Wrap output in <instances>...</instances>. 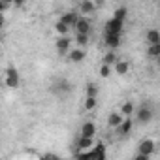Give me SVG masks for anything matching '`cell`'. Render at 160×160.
<instances>
[{"label": "cell", "mask_w": 160, "mask_h": 160, "mask_svg": "<svg viewBox=\"0 0 160 160\" xmlns=\"http://www.w3.org/2000/svg\"><path fill=\"white\" fill-rule=\"evenodd\" d=\"M6 85L8 87H19V73H17V70L15 68H10L8 70V73H6Z\"/></svg>", "instance_id": "cell-1"}, {"label": "cell", "mask_w": 160, "mask_h": 160, "mask_svg": "<svg viewBox=\"0 0 160 160\" xmlns=\"http://www.w3.org/2000/svg\"><path fill=\"white\" fill-rule=\"evenodd\" d=\"M121 28H122V21H119V19H111L109 23H108V27H106V32H115V34H121Z\"/></svg>", "instance_id": "cell-2"}, {"label": "cell", "mask_w": 160, "mask_h": 160, "mask_svg": "<svg viewBox=\"0 0 160 160\" xmlns=\"http://www.w3.org/2000/svg\"><path fill=\"white\" fill-rule=\"evenodd\" d=\"M73 27L77 28V32H79V34H89V30H91V25H89V21H87V19H77Z\"/></svg>", "instance_id": "cell-3"}, {"label": "cell", "mask_w": 160, "mask_h": 160, "mask_svg": "<svg viewBox=\"0 0 160 160\" xmlns=\"http://www.w3.org/2000/svg\"><path fill=\"white\" fill-rule=\"evenodd\" d=\"M106 43L109 47H117L121 43V34H115V32H106Z\"/></svg>", "instance_id": "cell-4"}, {"label": "cell", "mask_w": 160, "mask_h": 160, "mask_svg": "<svg viewBox=\"0 0 160 160\" xmlns=\"http://www.w3.org/2000/svg\"><path fill=\"white\" fill-rule=\"evenodd\" d=\"M57 49H58V53H60V55L68 53V51H70V40H68L66 36L58 38V40H57Z\"/></svg>", "instance_id": "cell-5"}, {"label": "cell", "mask_w": 160, "mask_h": 160, "mask_svg": "<svg viewBox=\"0 0 160 160\" xmlns=\"http://www.w3.org/2000/svg\"><path fill=\"white\" fill-rule=\"evenodd\" d=\"M152 151H154V141H152V139H145V141L139 145V152L145 154V156H149Z\"/></svg>", "instance_id": "cell-6"}, {"label": "cell", "mask_w": 160, "mask_h": 160, "mask_svg": "<svg viewBox=\"0 0 160 160\" xmlns=\"http://www.w3.org/2000/svg\"><path fill=\"white\" fill-rule=\"evenodd\" d=\"M94 132H96V126L92 122H85L83 128H81V136H85V138H92Z\"/></svg>", "instance_id": "cell-7"}, {"label": "cell", "mask_w": 160, "mask_h": 160, "mask_svg": "<svg viewBox=\"0 0 160 160\" xmlns=\"http://www.w3.org/2000/svg\"><path fill=\"white\" fill-rule=\"evenodd\" d=\"M138 119H139L141 122H149V121L152 119L151 109H149V108H141V109H139V113H138Z\"/></svg>", "instance_id": "cell-8"}, {"label": "cell", "mask_w": 160, "mask_h": 160, "mask_svg": "<svg viewBox=\"0 0 160 160\" xmlns=\"http://www.w3.org/2000/svg\"><path fill=\"white\" fill-rule=\"evenodd\" d=\"M83 58H85V51H83V49H73V51H70V60L81 62Z\"/></svg>", "instance_id": "cell-9"}, {"label": "cell", "mask_w": 160, "mask_h": 160, "mask_svg": "<svg viewBox=\"0 0 160 160\" xmlns=\"http://www.w3.org/2000/svg\"><path fill=\"white\" fill-rule=\"evenodd\" d=\"M128 70H130V64H128L126 60H119V62H115V72H117V73L122 75V73H126Z\"/></svg>", "instance_id": "cell-10"}, {"label": "cell", "mask_w": 160, "mask_h": 160, "mask_svg": "<svg viewBox=\"0 0 160 160\" xmlns=\"http://www.w3.org/2000/svg\"><path fill=\"white\" fill-rule=\"evenodd\" d=\"M60 21H62L64 25H68V27H73V25H75V21H77V15H75V13H66Z\"/></svg>", "instance_id": "cell-11"}, {"label": "cell", "mask_w": 160, "mask_h": 160, "mask_svg": "<svg viewBox=\"0 0 160 160\" xmlns=\"http://www.w3.org/2000/svg\"><path fill=\"white\" fill-rule=\"evenodd\" d=\"M147 40H149V43H151V45H154V43H160V34H158V30H149V34H147Z\"/></svg>", "instance_id": "cell-12"}, {"label": "cell", "mask_w": 160, "mask_h": 160, "mask_svg": "<svg viewBox=\"0 0 160 160\" xmlns=\"http://www.w3.org/2000/svg\"><path fill=\"white\" fill-rule=\"evenodd\" d=\"M117 128H121V134H128V132L132 130V121H130V119H126V121H121V124H119Z\"/></svg>", "instance_id": "cell-13"}, {"label": "cell", "mask_w": 160, "mask_h": 160, "mask_svg": "<svg viewBox=\"0 0 160 160\" xmlns=\"http://www.w3.org/2000/svg\"><path fill=\"white\" fill-rule=\"evenodd\" d=\"M77 145H79V149H89V147L92 145V138H85V136H81V139L77 141Z\"/></svg>", "instance_id": "cell-14"}, {"label": "cell", "mask_w": 160, "mask_h": 160, "mask_svg": "<svg viewBox=\"0 0 160 160\" xmlns=\"http://www.w3.org/2000/svg\"><path fill=\"white\" fill-rule=\"evenodd\" d=\"M81 12H83V13H92V12H94V4L91 2V0H83V4H81Z\"/></svg>", "instance_id": "cell-15"}, {"label": "cell", "mask_w": 160, "mask_h": 160, "mask_svg": "<svg viewBox=\"0 0 160 160\" xmlns=\"http://www.w3.org/2000/svg\"><path fill=\"white\" fill-rule=\"evenodd\" d=\"M121 121H122V117L117 115V113H113V115H109V121H108V122H109V126H115V128H117V126L121 124Z\"/></svg>", "instance_id": "cell-16"}, {"label": "cell", "mask_w": 160, "mask_h": 160, "mask_svg": "<svg viewBox=\"0 0 160 160\" xmlns=\"http://www.w3.org/2000/svg\"><path fill=\"white\" fill-rule=\"evenodd\" d=\"M55 30H57L58 34H62V36H64V34H66V32L70 30V27H68V25H64L62 21H58V23L55 25Z\"/></svg>", "instance_id": "cell-17"}, {"label": "cell", "mask_w": 160, "mask_h": 160, "mask_svg": "<svg viewBox=\"0 0 160 160\" xmlns=\"http://www.w3.org/2000/svg\"><path fill=\"white\" fill-rule=\"evenodd\" d=\"M94 106H96V96H87V100H85V109L91 111Z\"/></svg>", "instance_id": "cell-18"}, {"label": "cell", "mask_w": 160, "mask_h": 160, "mask_svg": "<svg viewBox=\"0 0 160 160\" xmlns=\"http://www.w3.org/2000/svg\"><path fill=\"white\" fill-rule=\"evenodd\" d=\"M149 55H151V58H156V57L160 55V43H154V45H151V49H149Z\"/></svg>", "instance_id": "cell-19"}, {"label": "cell", "mask_w": 160, "mask_h": 160, "mask_svg": "<svg viewBox=\"0 0 160 160\" xmlns=\"http://www.w3.org/2000/svg\"><path fill=\"white\" fill-rule=\"evenodd\" d=\"M109 73H111V64H106V62H104L102 68H100V75H102V77H108Z\"/></svg>", "instance_id": "cell-20"}, {"label": "cell", "mask_w": 160, "mask_h": 160, "mask_svg": "<svg viewBox=\"0 0 160 160\" xmlns=\"http://www.w3.org/2000/svg\"><path fill=\"white\" fill-rule=\"evenodd\" d=\"M132 113H134V106H132V102H126V104L122 106V115H128V117H130Z\"/></svg>", "instance_id": "cell-21"}, {"label": "cell", "mask_w": 160, "mask_h": 160, "mask_svg": "<svg viewBox=\"0 0 160 160\" xmlns=\"http://www.w3.org/2000/svg\"><path fill=\"white\" fill-rule=\"evenodd\" d=\"M75 42H77L79 45H87V42H89V36H87V34H79V32H77V38H75Z\"/></svg>", "instance_id": "cell-22"}, {"label": "cell", "mask_w": 160, "mask_h": 160, "mask_svg": "<svg viewBox=\"0 0 160 160\" xmlns=\"http://www.w3.org/2000/svg\"><path fill=\"white\" fill-rule=\"evenodd\" d=\"M96 92H98V87L94 83H89L87 85V96H96Z\"/></svg>", "instance_id": "cell-23"}, {"label": "cell", "mask_w": 160, "mask_h": 160, "mask_svg": "<svg viewBox=\"0 0 160 160\" xmlns=\"http://www.w3.org/2000/svg\"><path fill=\"white\" fill-rule=\"evenodd\" d=\"M124 17H126V10H124V8H119V10H117V13H115V19L124 21Z\"/></svg>", "instance_id": "cell-24"}, {"label": "cell", "mask_w": 160, "mask_h": 160, "mask_svg": "<svg viewBox=\"0 0 160 160\" xmlns=\"http://www.w3.org/2000/svg\"><path fill=\"white\" fill-rule=\"evenodd\" d=\"M10 6H12V4H8L6 0H0V13H2V12H6Z\"/></svg>", "instance_id": "cell-25"}, {"label": "cell", "mask_w": 160, "mask_h": 160, "mask_svg": "<svg viewBox=\"0 0 160 160\" xmlns=\"http://www.w3.org/2000/svg\"><path fill=\"white\" fill-rule=\"evenodd\" d=\"M115 62V55L113 53H108V57H106V64H113Z\"/></svg>", "instance_id": "cell-26"}, {"label": "cell", "mask_w": 160, "mask_h": 160, "mask_svg": "<svg viewBox=\"0 0 160 160\" xmlns=\"http://www.w3.org/2000/svg\"><path fill=\"white\" fill-rule=\"evenodd\" d=\"M12 4H15V6H23V0H13Z\"/></svg>", "instance_id": "cell-27"}, {"label": "cell", "mask_w": 160, "mask_h": 160, "mask_svg": "<svg viewBox=\"0 0 160 160\" xmlns=\"http://www.w3.org/2000/svg\"><path fill=\"white\" fill-rule=\"evenodd\" d=\"M2 25H4V17L0 15V28H2Z\"/></svg>", "instance_id": "cell-28"}, {"label": "cell", "mask_w": 160, "mask_h": 160, "mask_svg": "<svg viewBox=\"0 0 160 160\" xmlns=\"http://www.w3.org/2000/svg\"><path fill=\"white\" fill-rule=\"evenodd\" d=\"M6 2H8V4H12V2H13V0H6Z\"/></svg>", "instance_id": "cell-29"}]
</instances>
